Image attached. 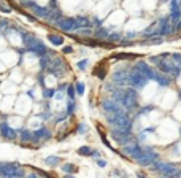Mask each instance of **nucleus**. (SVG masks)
<instances>
[{"label":"nucleus","mask_w":181,"mask_h":178,"mask_svg":"<svg viewBox=\"0 0 181 178\" xmlns=\"http://www.w3.org/2000/svg\"><path fill=\"white\" fill-rule=\"evenodd\" d=\"M133 70L140 72V73H141V75H145L148 80H156V76L159 75V72H156V68H152L149 64L145 62V61L137 62L135 65H133Z\"/></svg>","instance_id":"obj_5"},{"label":"nucleus","mask_w":181,"mask_h":178,"mask_svg":"<svg viewBox=\"0 0 181 178\" xmlns=\"http://www.w3.org/2000/svg\"><path fill=\"white\" fill-rule=\"evenodd\" d=\"M62 170L67 172V173H73V172L76 170V167L72 166V164H65V166H62Z\"/></svg>","instance_id":"obj_16"},{"label":"nucleus","mask_w":181,"mask_h":178,"mask_svg":"<svg viewBox=\"0 0 181 178\" xmlns=\"http://www.w3.org/2000/svg\"><path fill=\"white\" fill-rule=\"evenodd\" d=\"M68 94H70V97H73V95H75V92H73V86H70V88H68Z\"/></svg>","instance_id":"obj_22"},{"label":"nucleus","mask_w":181,"mask_h":178,"mask_svg":"<svg viewBox=\"0 0 181 178\" xmlns=\"http://www.w3.org/2000/svg\"><path fill=\"white\" fill-rule=\"evenodd\" d=\"M157 24H159V35H162V37H169V35L175 34V26H173V22H171L169 15L159 18Z\"/></svg>","instance_id":"obj_4"},{"label":"nucleus","mask_w":181,"mask_h":178,"mask_svg":"<svg viewBox=\"0 0 181 178\" xmlns=\"http://www.w3.org/2000/svg\"><path fill=\"white\" fill-rule=\"evenodd\" d=\"M138 54L133 53H116L111 56V59H121V61H132V59H137Z\"/></svg>","instance_id":"obj_10"},{"label":"nucleus","mask_w":181,"mask_h":178,"mask_svg":"<svg viewBox=\"0 0 181 178\" xmlns=\"http://www.w3.org/2000/svg\"><path fill=\"white\" fill-rule=\"evenodd\" d=\"M148 80L145 75H141L140 72H137V70H132V72H129V80H127V84H130L133 89H140L143 88L146 83H148Z\"/></svg>","instance_id":"obj_6"},{"label":"nucleus","mask_w":181,"mask_h":178,"mask_svg":"<svg viewBox=\"0 0 181 178\" xmlns=\"http://www.w3.org/2000/svg\"><path fill=\"white\" fill-rule=\"evenodd\" d=\"M76 88H78V94H83V92H84V84H83V83H78Z\"/></svg>","instance_id":"obj_19"},{"label":"nucleus","mask_w":181,"mask_h":178,"mask_svg":"<svg viewBox=\"0 0 181 178\" xmlns=\"http://www.w3.org/2000/svg\"><path fill=\"white\" fill-rule=\"evenodd\" d=\"M51 42H53L54 45H62V42H64V38H60V37H57V35H51Z\"/></svg>","instance_id":"obj_17"},{"label":"nucleus","mask_w":181,"mask_h":178,"mask_svg":"<svg viewBox=\"0 0 181 178\" xmlns=\"http://www.w3.org/2000/svg\"><path fill=\"white\" fill-rule=\"evenodd\" d=\"M124 153H127L129 156L137 161V159L145 153V148H143L141 145H138L137 141H130V143H127L126 147H124Z\"/></svg>","instance_id":"obj_7"},{"label":"nucleus","mask_w":181,"mask_h":178,"mask_svg":"<svg viewBox=\"0 0 181 178\" xmlns=\"http://www.w3.org/2000/svg\"><path fill=\"white\" fill-rule=\"evenodd\" d=\"M46 162H48L49 166H56V164H59V157H48Z\"/></svg>","instance_id":"obj_18"},{"label":"nucleus","mask_w":181,"mask_h":178,"mask_svg":"<svg viewBox=\"0 0 181 178\" xmlns=\"http://www.w3.org/2000/svg\"><path fill=\"white\" fill-rule=\"evenodd\" d=\"M86 64H87L86 61H83V62H80V68H84V67H86Z\"/></svg>","instance_id":"obj_24"},{"label":"nucleus","mask_w":181,"mask_h":178,"mask_svg":"<svg viewBox=\"0 0 181 178\" xmlns=\"http://www.w3.org/2000/svg\"><path fill=\"white\" fill-rule=\"evenodd\" d=\"M154 81L160 86V88H169V86L173 84L175 78H173V76H170V75H165V73H159V75L156 76Z\"/></svg>","instance_id":"obj_8"},{"label":"nucleus","mask_w":181,"mask_h":178,"mask_svg":"<svg viewBox=\"0 0 181 178\" xmlns=\"http://www.w3.org/2000/svg\"><path fill=\"white\" fill-rule=\"evenodd\" d=\"M114 99H116V102H119L129 111L138 108V92H137V89H133V88L116 91Z\"/></svg>","instance_id":"obj_1"},{"label":"nucleus","mask_w":181,"mask_h":178,"mask_svg":"<svg viewBox=\"0 0 181 178\" xmlns=\"http://www.w3.org/2000/svg\"><path fill=\"white\" fill-rule=\"evenodd\" d=\"M137 177H138V178H148L146 173H143V172H137Z\"/></svg>","instance_id":"obj_21"},{"label":"nucleus","mask_w":181,"mask_h":178,"mask_svg":"<svg viewBox=\"0 0 181 178\" xmlns=\"http://www.w3.org/2000/svg\"><path fill=\"white\" fill-rule=\"evenodd\" d=\"M178 97H180V102H181V89L178 91Z\"/></svg>","instance_id":"obj_26"},{"label":"nucleus","mask_w":181,"mask_h":178,"mask_svg":"<svg viewBox=\"0 0 181 178\" xmlns=\"http://www.w3.org/2000/svg\"><path fill=\"white\" fill-rule=\"evenodd\" d=\"M171 61L178 67H181V53H171Z\"/></svg>","instance_id":"obj_15"},{"label":"nucleus","mask_w":181,"mask_h":178,"mask_svg":"<svg viewBox=\"0 0 181 178\" xmlns=\"http://www.w3.org/2000/svg\"><path fill=\"white\" fill-rule=\"evenodd\" d=\"M65 178H75L73 175H70V173H68V175H65Z\"/></svg>","instance_id":"obj_25"},{"label":"nucleus","mask_w":181,"mask_h":178,"mask_svg":"<svg viewBox=\"0 0 181 178\" xmlns=\"http://www.w3.org/2000/svg\"><path fill=\"white\" fill-rule=\"evenodd\" d=\"M102 107H103V110L108 113H118V111H121V108H119V105L116 103V102H113V100H105L103 103H102Z\"/></svg>","instance_id":"obj_9"},{"label":"nucleus","mask_w":181,"mask_h":178,"mask_svg":"<svg viewBox=\"0 0 181 178\" xmlns=\"http://www.w3.org/2000/svg\"><path fill=\"white\" fill-rule=\"evenodd\" d=\"M29 178H37V175H29Z\"/></svg>","instance_id":"obj_27"},{"label":"nucleus","mask_w":181,"mask_h":178,"mask_svg":"<svg viewBox=\"0 0 181 178\" xmlns=\"http://www.w3.org/2000/svg\"><path fill=\"white\" fill-rule=\"evenodd\" d=\"M64 53H67V54H68V53H72V48H70V46L64 48Z\"/></svg>","instance_id":"obj_23"},{"label":"nucleus","mask_w":181,"mask_h":178,"mask_svg":"<svg viewBox=\"0 0 181 178\" xmlns=\"http://www.w3.org/2000/svg\"><path fill=\"white\" fill-rule=\"evenodd\" d=\"M0 177L2 178H22L24 170L18 164H0Z\"/></svg>","instance_id":"obj_2"},{"label":"nucleus","mask_w":181,"mask_h":178,"mask_svg":"<svg viewBox=\"0 0 181 178\" xmlns=\"http://www.w3.org/2000/svg\"><path fill=\"white\" fill-rule=\"evenodd\" d=\"M2 134L5 137H8V138H13V137H15V132L8 129V126H2Z\"/></svg>","instance_id":"obj_13"},{"label":"nucleus","mask_w":181,"mask_h":178,"mask_svg":"<svg viewBox=\"0 0 181 178\" xmlns=\"http://www.w3.org/2000/svg\"><path fill=\"white\" fill-rule=\"evenodd\" d=\"M97 164H99L100 167H105V166H106V161H103V159L100 161V159H99V161H97Z\"/></svg>","instance_id":"obj_20"},{"label":"nucleus","mask_w":181,"mask_h":178,"mask_svg":"<svg viewBox=\"0 0 181 178\" xmlns=\"http://www.w3.org/2000/svg\"><path fill=\"white\" fill-rule=\"evenodd\" d=\"M78 153L81 154V156H91L92 154V149L89 147H81L80 149H78Z\"/></svg>","instance_id":"obj_14"},{"label":"nucleus","mask_w":181,"mask_h":178,"mask_svg":"<svg viewBox=\"0 0 181 178\" xmlns=\"http://www.w3.org/2000/svg\"><path fill=\"white\" fill-rule=\"evenodd\" d=\"M94 75L97 76V78H100V80L105 78V76H106V65H105V62H102L100 65H97L94 68Z\"/></svg>","instance_id":"obj_12"},{"label":"nucleus","mask_w":181,"mask_h":178,"mask_svg":"<svg viewBox=\"0 0 181 178\" xmlns=\"http://www.w3.org/2000/svg\"><path fill=\"white\" fill-rule=\"evenodd\" d=\"M151 170L152 172H157L160 173V175H175L176 172L180 170L178 167H176V164H171V162H164V161H156L154 164L151 166Z\"/></svg>","instance_id":"obj_3"},{"label":"nucleus","mask_w":181,"mask_h":178,"mask_svg":"<svg viewBox=\"0 0 181 178\" xmlns=\"http://www.w3.org/2000/svg\"><path fill=\"white\" fill-rule=\"evenodd\" d=\"M180 132H181V129H180Z\"/></svg>","instance_id":"obj_28"},{"label":"nucleus","mask_w":181,"mask_h":178,"mask_svg":"<svg viewBox=\"0 0 181 178\" xmlns=\"http://www.w3.org/2000/svg\"><path fill=\"white\" fill-rule=\"evenodd\" d=\"M57 27L62 29V30H70V29H73V27H76V21L75 19H64V21L59 22Z\"/></svg>","instance_id":"obj_11"}]
</instances>
